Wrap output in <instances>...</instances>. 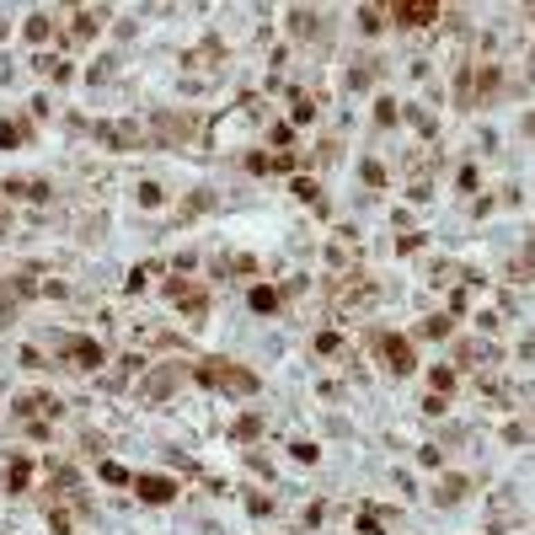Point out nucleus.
I'll return each mask as SVG.
<instances>
[{
	"mask_svg": "<svg viewBox=\"0 0 535 535\" xmlns=\"http://www.w3.org/2000/svg\"><path fill=\"white\" fill-rule=\"evenodd\" d=\"M198 375H204L209 386H236V391H257V375H247V370H214V364H204Z\"/></svg>",
	"mask_w": 535,
	"mask_h": 535,
	"instance_id": "1",
	"label": "nucleus"
},
{
	"mask_svg": "<svg viewBox=\"0 0 535 535\" xmlns=\"http://www.w3.org/2000/svg\"><path fill=\"white\" fill-rule=\"evenodd\" d=\"M134 487H140V498H144V503H166V498L177 493V487H171V482H161V476H140Z\"/></svg>",
	"mask_w": 535,
	"mask_h": 535,
	"instance_id": "2",
	"label": "nucleus"
},
{
	"mask_svg": "<svg viewBox=\"0 0 535 535\" xmlns=\"http://www.w3.org/2000/svg\"><path fill=\"white\" fill-rule=\"evenodd\" d=\"M429 17H433V6H396V21H407V27H417Z\"/></svg>",
	"mask_w": 535,
	"mask_h": 535,
	"instance_id": "3",
	"label": "nucleus"
},
{
	"mask_svg": "<svg viewBox=\"0 0 535 535\" xmlns=\"http://www.w3.org/2000/svg\"><path fill=\"white\" fill-rule=\"evenodd\" d=\"M386 353H391V364H396V370H412V353H407V343H396V337H391V343H386Z\"/></svg>",
	"mask_w": 535,
	"mask_h": 535,
	"instance_id": "4",
	"label": "nucleus"
}]
</instances>
